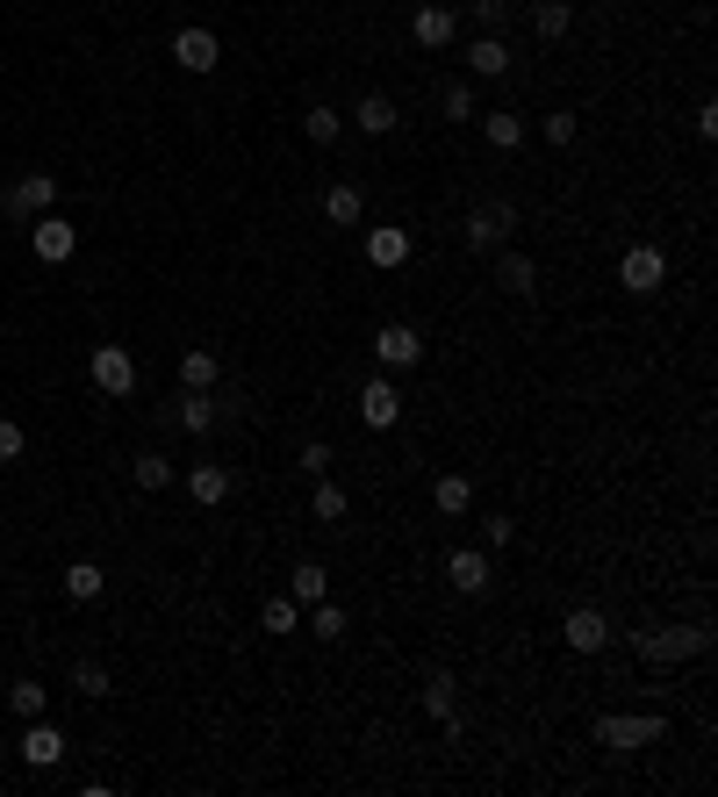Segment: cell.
I'll return each mask as SVG.
<instances>
[{
  "label": "cell",
  "instance_id": "cell-1",
  "mask_svg": "<svg viewBox=\"0 0 718 797\" xmlns=\"http://www.w3.org/2000/svg\"><path fill=\"white\" fill-rule=\"evenodd\" d=\"M639 661H654V668H668V661H690L711 647V625H675V632H639Z\"/></svg>",
  "mask_w": 718,
  "mask_h": 797
},
{
  "label": "cell",
  "instance_id": "cell-2",
  "mask_svg": "<svg viewBox=\"0 0 718 797\" xmlns=\"http://www.w3.org/2000/svg\"><path fill=\"white\" fill-rule=\"evenodd\" d=\"M661 733H668L661 711H618V718H597V740H603V747H618V754H633V747L661 740Z\"/></svg>",
  "mask_w": 718,
  "mask_h": 797
},
{
  "label": "cell",
  "instance_id": "cell-3",
  "mask_svg": "<svg viewBox=\"0 0 718 797\" xmlns=\"http://www.w3.org/2000/svg\"><path fill=\"white\" fill-rule=\"evenodd\" d=\"M51 202H58V180H51V173H22L15 188L0 194V208H8L15 224H36V216H51Z\"/></svg>",
  "mask_w": 718,
  "mask_h": 797
},
{
  "label": "cell",
  "instance_id": "cell-4",
  "mask_svg": "<svg viewBox=\"0 0 718 797\" xmlns=\"http://www.w3.org/2000/svg\"><path fill=\"white\" fill-rule=\"evenodd\" d=\"M86 374H94L101 396H130V388H137V360H130V346H94Z\"/></svg>",
  "mask_w": 718,
  "mask_h": 797
},
{
  "label": "cell",
  "instance_id": "cell-5",
  "mask_svg": "<svg viewBox=\"0 0 718 797\" xmlns=\"http://www.w3.org/2000/svg\"><path fill=\"white\" fill-rule=\"evenodd\" d=\"M511 230H517V208L511 202H475V208H467V244H475V252H496Z\"/></svg>",
  "mask_w": 718,
  "mask_h": 797
},
{
  "label": "cell",
  "instance_id": "cell-6",
  "mask_svg": "<svg viewBox=\"0 0 718 797\" xmlns=\"http://www.w3.org/2000/svg\"><path fill=\"white\" fill-rule=\"evenodd\" d=\"M661 280H668V259L654 252V244H633V252L618 259V288H625V295H654Z\"/></svg>",
  "mask_w": 718,
  "mask_h": 797
},
{
  "label": "cell",
  "instance_id": "cell-7",
  "mask_svg": "<svg viewBox=\"0 0 718 797\" xmlns=\"http://www.w3.org/2000/svg\"><path fill=\"white\" fill-rule=\"evenodd\" d=\"M29 252L44 266H65L72 252H80V230H72L65 216H36V224H29Z\"/></svg>",
  "mask_w": 718,
  "mask_h": 797
},
{
  "label": "cell",
  "instance_id": "cell-8",
  "mask_svg": "<svg viewBox=\"0 0 718 797\" xmlns=\"http://www.w3.org/2000/svg\"><path fill=\"white\" fill-rule=\"evenodd\" d=\"M561 640L575 647V654H603V647H611V618H603L597 604H575L561 618Z\"/></svg>",
  "mask_w": 718,
  "mask_h": 797
},
{
  "label": "cell",
  "instance_id": "cell-9",
  "mask_svg": "<svg viewBox=\"0 0 718 797\" xmlns=\"http://www.w3.org/2000/svg\"><path fill=\"white\" fill-rule=\"evenodd\" d=\"M374 360H381V374H403V366H417V360H424V338H417L410 324H381V338H374Z\"/></svg>",
  "mask_w": 718,
  "mask_h": 797
},
{
  "label": "cell",
  "instance_id": "cell-10",
  "mask_svg": "<svg viewBox=\"0 0 718 797\" xmlns=\"http://www.w3.org/2000/svg\"><path fill=\"white\" fill-rule=\"evenodd\" d=\"M359 424H374V432H388V424H403V388L381 374V382L359 388Z\"/></svg>",
  "mask_w": 718,
  "mask_h": 797
},
{
  "label": "cell",
  "instance_id": "cell-11",
  "mask_svg": "<svg viewBox=\"0 0 718 797\" xmlns=\"http://www.w3.org/2000/svg\"><path fill=\"white\" fill-rule=\"evenodd\" d=\"M216 58H223L216 29H180V36H172V65H180V72H216Z\"/></svg>",
  "mask_w": 718,
  "mask_h": 797
},
{
  "label": "cell",
  "instance_id": "cell-12",
  "mask_svg": "<svg viewBox=\"0 0 718 797\" xmlns=\"http://www.w3.org/2000/svg\"><path fill=\"white\" fill-rule=\"evenodd\" d=\"M22 762L29 769H58L65 762V733H58L51 718H29V733H22Z\"/></svg>",
  "mask_w": 718,
  "mask_h": 797
},
{
  "label": "cell",
  "instance_id": "cell-13",
  "mask_svg": "<svg viewBox=\"0 0 718 797\" xmlns=\"http://www.w3.org/2000/svg\"><path fill=\"white\" fill-rule=\"evenodd\" d=\"M410 36L424 44V51H445L453 36H460V15L445 8V0H431V8H417V22H410Z\"/></svg>",
  "mask_w": 718,
  "mask_h": 797
},
{
  "label": "cell",
  "instance_id": "cell-14",
  "mask_svg": "<svg viewBox=\"0 0 718 797\" xmlns=\"http://www.w3.org/2000/svg\"><path fill=\"white\" fill-rule=\"evenodd\" d=\"M172 424H180V432H194V438H208V432H216V396H208V388H188V396H180V402H172Z\"/></svg>",
  "mask_w": 718,
  "mask_h": 797
},
{
  "label": "cell",
  "instance_id": "cell-15",
  "mask_svg": "<svg viewBox=\"0 0 718 797\" xmlns=\"http://www.w3.org/2000/svg\"><path fill=\"white\" fill-rule=\"evenodd\" d=\"M445 582H453L460 596H481V590H489V560L460 546V554H445Z\"/></svg>",
  "mask_w": 718,
  "mask_h": 797
},
{
  "label": "cell",
  "instance_id": "cell-16",
  "mask_svg": "<svg viewBox=\"0 0 718 797\" xmlns=\"http://www.w3.org/2000/svg\"><path fill=\"white\" fill-rule=\"evenodd\" d=\"M367 259L374 266H410V230H395V224L367 230Z\"/></svg>",
  "mask_w": 718,
  "mask_h": 797
},
{
  "label": "cell",
  "instance_id": "cell-17",
  "mask_svg": "<svg viewBox=\"0 0 718 797\" xmlns=\"http://www.w3.org/2000/svg\"><path fill=\"white\" fill-rule=\"evenodd\" d=\"M467 72H475V80H503V72H511L503 36H475V44H467Z\"/></svg>",
  "mask_w": 718,
  "mask_h": 797
},
{
  "label": "cell",
  "instance_id": "cell-18",
  "mask_svg": "<svg viewBox=\"0 0 718 797\" xmlns=\"http://www.w3.org/2000/svg\"><path fill=\"white\" fill-rule=\"evenodd\" d=\"M288 596H295V604H324V596H331V575H324V560H295V575H288Z\"/></svg>",
  "mask_w": 718,
  "mask_h": 797
},
{
  "label": "cell",
  "instance_id": "cell-19",
  "mask_svg": "<svg viewBox=\"0 0 718 797\" xmlns=\"http://www.w3.org/2000/svg\"><path fill=\"white\" fill-rule=\"evenodd\" d=\"M230 488H238V482H230V468H216V460H202V468L188 474V496L194 503H223Z\"/></svg>",
  "mask_w": 718,
  "mask_h": 797
},
{
  "label": "cell",
  "instance_id": "cell-20",
  "mask_svg": "<svg viewBox=\"0 0 718 797\" xmlns=\"http://www.w3.org/2000/svg\"><path fill=\"white\" fill-rule=\"evenodd\" d=\"M431 503H439L445 518H467V503H475V482H467V474H439V482H431Z\"/></svg>",
  "mask_w": 718,
  "mask_h": 797
},
{
  "label": "cell",
  "instance_id": "cell-21",
  "mask_svg": "<svg viewBox=\"0 0 718 797\" xmlns=\"http://www.w3.org/2000/svg\"><path fill=\"white\" fill-rule=\"evenodd\" d=\"M496 280L511 295H531V288H539V266H531L525 252H496Z\"/></svg>",
  "mask_w": 718,
  "mask_h": 797
},
{
  "label": "cell",
  "instance_id": "cell-22",
  "mask_svg": "<svg viewBox=\"0 0 718 797\" xmlns=\"http://www.w3.org/2000/svg\"><path fill=\"white\" fill-rule=\"evenodd\" d=\"M216 374H223V366H216V352H208V346L180 352V388H216Z\"/></svg>",
  "mask_w": 718,
  "mask_h": 797
},
{
  "label": "cell",
  "instance_id": "cell-23",
  "mask_svg": "<svg viewBox=\"0 0 718 797\" xmlns=\"http://www.w3.org/2000/svg\"><path fill=\"white\" fill-rule=\"evenodd\" d=\"M352 122L367 130V137H388V130H395V101H388V94H367V101L352 108Z\"/></svg>",
  "mask_w": 718,
  "mask_h": 797
},
{
  "label": "cell",
  "instance_id": "cell-24",
  "mask_svg": "<svg viewBox=\"0 0 718 797\" xmlns=\"http://www.w3.org/2000/svg\"><path fill=\"white\" fill-rule=\"evenodd\" d=\"M424 711L439 718L445 733H453V711H460V690H453V676H431V683H424Z\"/></svg>",
  "mask_w": 718,
  "mask_h": 797
},
{
  "label": "cell",
  "instance_id": "cell-25",
  "mask_svg": "<svg viewBox=\"0 0 718 797\" xmlns=\"http://www.w3.org/2000/svg\"><path fill=\"white\" fill-rule=\"evenodd\" d=\"M324 216H331V224H359V216H367V194L338 180V188H324Z\"/></svg>",
  "mask_w": 718,
  "mask_h": 797
},
{
  "label": "cell",
  "instance_id": "cell-26",
  "mask_svg": "<svg viewBox=\"0 0 718 797\" xmlns=\"http://www.w3.org/2000/svg\"><path fill=\"white\" fill-rule=\"evenodd\" d=\"M101 582H108V575L94 568V560H72V568H65V596H72V604H94V596H101Z\"/></svg>",
  "mask_w": 718,
  "mask_h": 797
},
{
  "label": "cell",
  "instance_id": "cell-27",
  "mask_svg": "<svg viewBox=\"0 0 718 797\" xmlns=\"http://www.w3.org/2000/svg\"><path fill=\"white\" fill-rule=\"evenodd\" d=\"M567 22H575V8H567V0H539V8H531V29L547 36V44H553V36H567Z\"/></svg>",
  "mask_w": 718,
  "mask_h": 797
},
{
  "label": "cell",
  "instance_id": "cell-28",
  "mask_svg": "<svg viewBox=\"0 0 718 797\" xmlns=\"http://www.w3.org/2000/svg\"><path fill=\"white\" fill-rule=\"evenodd\" d=\"M481 137L496 144V152H517V144H525V122H517V116H503V108H496V116H481Z\"/></svg>",
  "mask_w": 718,
  "mask_h": 797
},
{
  "label": "cell",
  "instance_id": "cell-29",
  "mask_svg": "<svg viewBox=\"0 0 718 797\" xmlns=\"http://www.w3.org/2000/svg\"><path fill=\"white\" fill-rule=\"evenodd\" d=\"M130 474H137V488H152V496H158V488H172V460H166V452H137V468H130Z\"/></svg>",
  "mask_w": 718,
  "mask_h": 797
},
{
  "label": "cell",
  "instance_id": "cell-30",
  "mask_svg": "<svg viewBox=\"0 0 718 797\" xmlns=\"http://www.w3.org/2000/svg\"><path fill=\"white\" fill-rule=\"evenodd\" d=\"M338 130H345L338 108H309V116H302V137L309 144H338Z\"/></svg>",
  "mask_w": 718,
  "mask_h": 797
},
{
  "label": "cell",
  "instance_id": "cell-31",
  "mask_svg": "<svg viewBox=\"0 0 718 797\" xmlns=\"http://www.w3.org/2000/svg\"><path fill=\"white\" fill-rule=\"evenodd\" d=\"M309 510H316L324 524H338V518H345V488L331 482V474H316V496H309Z\"/></svg>",
  "mask_w": 718,
  "mask_h": 797
},
{
  "label": "cell",
  "instance_id": "cell-32",
  "mask_svg": "<svg viewBox=\"0 0 718 797\" xmlns=\"http://www.w3.org/2000/svg\"><path fill=\"white\" fill-rule=\"evenodd\" d=\"M295 618H302V604H295V596H266V611H259V625H266V632H295Z\"/></svg>",
  "mask_w": 718,
  "mask_h": 797
},
{
  "label": "cell",
  "instance_id": "cell-33",
  "mask_svg": "<svg viewBox=\"0 0 718 797\" xmlns=\"http://www.w3.org/2000/svg\"><path fill=\"white\" fill-rule=\"evenodd\" d=\"M44 697H51V690H44V683H36V676H22L15 690H8V704H15L22 718H44Z\"/></svg>",
  "mask_w": 718,
  "mask_h": 797
},
{
  "label": "cell",
  "instance_id": "cell-34",
  "mask_svg": "<svg viewBox=\"0 0 718 797\" xmlns=\"http://www.w3.org/2000/svg\"><path fill=\"white\" fill-rule=\"evenodd\" d=\"M439 101H445V122H467V116H475V87H467V80H445Z\"/></svg>",
  "mask_w": 718,
  "mask_h": 797
},
{
  "label": "cell",
  "instance_id": "cell-35",
  "mask_svg": "<svg viewBox=\"0 0 718 797\" xmlns=\"http://www.w3.org/2000/svg\"><path fill=\"white\" fill-rule=\"evenodd\" d=\"M72 690L80 697H108V668L101 661H80V668H72Z\"/></svg>",
  "mask_w": 718,
  "mask_h": 797
},
{
  "label": "cell",
  "instance_id": "cell-36",
  "mask_svg": "<svg viewBox=\"0 0 718 797\" xmlns=\"http://www.w3.org/2000/svg\"><path fill=\"white\" fill-rule=\"evenodd\" d=\"M309 611H316V618H309V632H316V640H338V632H345V611L331 604V596H324V604H309Z\"/></svg>",
  "mask_w": 718,
  "mask_h": 797
},
{
  "label": "cell",
  "instance_id": "cell-37",
  "mask_svg": "<svg viewBox=\"0 0 718 797\" xmlns=\"http://www.w3.org/2000/svg\"><path fill=\"white\" fill-rule=\"evenodd\" d=\"M22 452H29L22 424H15V416H0V468H8V460H22Z\"/></svg>",
  "mask_w": 718,
  "mask_h": 797
},
{
  "label": "cell",
  "instance_id": "cell-38",
  "mask_svg": "<svg viewBox=\"0 0 718 797\" xmlns=\"http://www.w3.org/2000/svg\"><path fill=\"white\" fill-rule=\"evenodd\" d=\"M295 468H302L309 482H316V474H331V446H324V438H309V446H302V460H295Z\"/></svg>",
  "mask_w": 718,
  "mask_h": 797
},
{
  "label": "cell",
  "instance_id": "cell-39",
  "mask_svg": "<svg viewBox=\"0 0 718 797\" xmlns=\"http://www.w3.org/2000/svg\"><path fill=\"white\" fill-rule=\"evenodd\" d=\"M539 137H547V144H575V116H561V108H553V116L539 122Z\"/></svg>",
  "mask_w": 718,
  "mask_h": 797
},
{
  "label": "cell",
  "instance_id": "cell-40",
  "mask_svg": "<svg viewBox=\"0 0 718 797\" xmlns=\"http://www.w3.org/2000/svg\"><path fill=\"white\" fill-rule=\"evenodd\" d=\"M481 539H489V546H511L517 524H511V518H489V524H481Z\"/></svg>",
  "mask_w": 718,
  "mask_h": 797
},
{
  "label": "cell",
  "instance_id": "cell-41",
  "mask_svg": "<svg viewBox=\"0 0 718 797\" xmlns=\"http://www.w3.org/2000/svg\"><path fill=\"white\" fill-rule=\"evenodd\" d=\"M467 8H475V22H481V29H496V15H503V0H467Z\"/></svg>",
  "mask_w": 718,
  "mask_h": 797
}]
</instances>
